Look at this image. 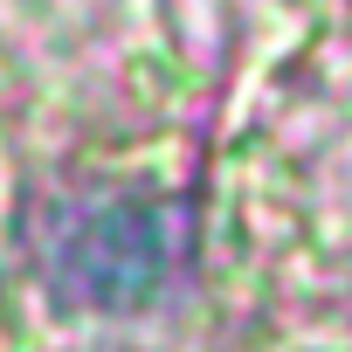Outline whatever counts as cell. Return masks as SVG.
<instances>
[{
	"label": "cell",
	"mask_w": 352,
	"mask_h": 352,
	"mask_svg": "<svg viewBox=\"0 0 352 352\" xmlns=\"http://www.w3.org/2000/svg\"><path fill=\"white\" fill-rule=\"evenodd\" d=\"M166 256H173V228L145 201L83 208L56 228V249H49L56 283L76 304H104V311H124V304L152 297L159 276H166Z\"/></svg>",
	"instance_id": "1"
}]
</instances>
